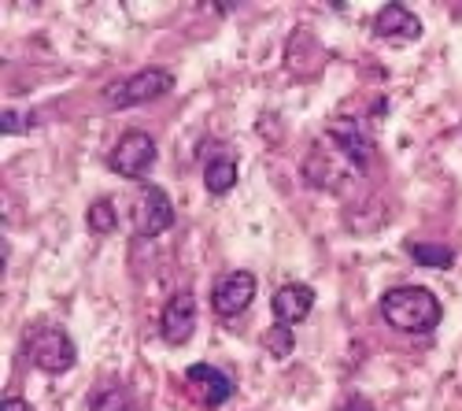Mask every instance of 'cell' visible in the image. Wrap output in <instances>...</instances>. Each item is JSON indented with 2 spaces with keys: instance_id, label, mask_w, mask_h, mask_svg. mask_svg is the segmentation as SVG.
Returning <instances> with one entry per match:
<instances>
[{
  "instance_id": "cell-2",
  "label": "cell",
  "mask_w": 462,
  "mask_h": 411,
  "mask_svg": "<svg viewBox=\"0 0 462 411\" xmlns=\"http://www.w3.org/2000/svg\"><path fill=\"white\" fill-rule=\"evenodd\" d=\"M23 352L45 375H63V370L79 363V349L60 326H30L23 333Z\"/></svg>"
},
{
  "instance_id": "cell-6",
  "label": "cell",
  "mask_w": 462,
  "mask_h": 411,
  "mask_svg": "<svg viewBox=\"0 0 462 411\" xmlns=\"http://www.w3.org/2000/svg\"><path fill=\"white\" fill-rule=\"evenodd\" d=\"M134 222H137L141 238H160V234H167L174 227V204H171L163 185H141Z\"/></svg>"
},
{
  "instance_id": "cell-7",
  "label": "cell",
  "mask_w": 462,
  "mask_h": 411,
  "mask_svg": "<svg viewBox=\"0 0 462 411\" xmlns=\"http://www.w3.org/2000/svg\"><path fill=\"white\" fill-rule=\"evenodd\" d=\"M192 330H197V296L189 289H181L160 312V338L167 345H185L192 338Z\"/></svg>"
},
{
  "instance_id": "cell-9",
  "label": "cell",
  "mask_w": 462,
  "mask_h": 411,
  "mask_svg": "<svg viewBox=\"0 0 462 411\" xmlns=\"http://www.w3.org/2000/svg\"><path fill=\"white\" fill-rule=\"evenodd\" d=\"M370 26L381 42H393V45H407L421 37V19L407 5H381Z\"/></svg>"
},
{
  "instance_id": "cell-13",
  "label": "cell",
  "mask_w": 462,
  "mask_h": 411,
  "mask_svg": "<svg viewBox=\"0 0 462 411\" xmlns=\"http://www.w3.org/2000/svg\"><path fill=\"white\" fill-rule=\"evenodd\" d=\"M89 411H148V407H144V400H141L134 389H126V386H111V389H104V393L93 397Z\"/></svg>"
},
{
  "instance_id": "cell-10",
  "label": "cell",
  "mask_w": 462,
  "mask_h": 411,
  "mask_svg": "<svg viewBox=\"0 0 462 411\" xmlns=\"http://www.w3.org/2000/svg\"><path fill=\"white\" fill-rule=\"evenodd\" d=\"M185 386L200 397V404L208 407H222L229 397H234V378L226 375V370L211 367V363H192L185 370Z\"/></svg>"
},
{
  "instance_id": "cell-11",
  "label": "cell",
  "mask_w": 462,
  "mask_h": 411,
  "mask_svg": "<svg viewBox=\"0 0 462 411\" xmlns=\"http://www.w3.org/2000/svg\"><path fill=\"white\" fill-rule=\"evenodd\" d=\"M271 308H274L278 326H289V330H292L296 322H303L307 315H311V308H315V289L303 285V282H285V285L274 293Z\"/></svg>"
},
{
  "instance_id": "cell-19",
  "label": "cell",
  "mask_w": 462,
  "mask_h": 411,
  "mask_svg": "<svg viewBox=\"0 0 462 411\" xmlns=\"http://www.w3.org/2000/svg\"><path fill=\"white\" fill-rule=\"evenodd\" d=\"M0 411H30V404L23 397H8L5 393V400H0Z\"/></svg>"
},
{
  "instance_id": "cell-1",
  "label": "cell",
  "mask_w": 462,
  "mask_h": 411,
  "mask_svg": "<svg viewBox=\"0 0 462 411\" xmlns=\"http://www.w3.org/2000/svg\"><path fill=\"white\" fill-rule=\"evenodd\" d=\"M381 319L400 333H430L440 322V301L426 285H396L381 296Z\"/></svg>"
},
{
  "instance_id": "cell-4",
  "label": "cell",
  "mask_w": 462,
  "mask_h": 411,
  "mask_svg": "<svg viewBox=\"0 0 462 411\" xmlns=\"http://www.w3.org/2000/svg\"><path fill=\"white\" fill-rule=\"evenodd\" d=\"M111 171L123 178H144L148 167L156 163V137L148 130H126L119 141H115L111 156H107Z\"/></svg>"
},
{
  "instance_id": "cell-12",
  "label": "cell",
  "mask_w": 462,
  "mask_h": 411,
  "mask_svg": "<svg viewBox=\"0 0 462 411\" xmlns=\"http://www.w3.org/2000/svg\"><path fill=\"white\" fill-rule=\"evenodd\" d=\"M204 185H208V193H215V197L229 193V190L237 185V160H234V156H215V160H208V167H204Z\"/></svg>"
},
{
  "instance_id": "cell-3",
  "label": "cell",
  "mask_w": 462,
  "mask_h": 411,
  "mask_svg": "<svg viewBox=\"0 0 462 411\" xmlns=\"http://www.w3.org/2000/svg\"><path fill=\"white\" fill-rule=\"evenodd\" d=\"M171 89H174V74L167 67H144V70L126 74V79H119V82H111L104 89V100H107V107L123 111V107H137V104L160 100Z\"/></svg>"
},
{
  "instance_id": "cell-16",
  "label": "cell",
  "mask_w": 462,
  "mask_h": 411,
  "mask_svg": "<svg viewBox=\"0 0 462 411\" xmlns=\"http://www.w3.org/2000/svg\"><path fill=\"white\" fill-rule=\"evenodd\" d=\"M263 349L271 352L274 360H285L292 352V330L289 326H274V330H266L263 333Z\"/></svg>"
},
{
  "instance_id": "cell-8",
  "label": "cell",
  "mask_w": 462,
  "mask_h": 411,
  "mask_svg": "<svg viewBox=\"0 0 462 411\" xmlns=\"http://www.w3.org/2000/svg\"><path fill=\"white\" fill-rule=\"evenodd\" d=\"M252 301H255V275H252V271L226 275V278L215 285V293H211V308H215V315H222V319L241 315Z\"/></svg>"
},
{
  "instance_id": "cell-15",
  "label": "cell",
  "mask_w": 462,
  "mask_h": 411,
  "mask_svg": "<svg viewBox=\"0 0 462 411\" xmlns=\"http://www.w3.org/2000/svg\"><path fill=\"white\" fill-rule=\"evenodd\" d=\"M86 222H89L93 234H115V227H119V215H115V204H111L107 197H100V201L89 204Z\"/></svg>"
},
{
  "instance_id": "cell-14",
  "label": "cell",
  "mask_w": 462,
  "mask_h": 411,
  "mask_svg": "<svg viewBox=\"0 0 462 411\" xmlns=\"http://www.w3.org/2000/svg\"><path fill=\"white\" fill-rule=\"evenodd\" d=\"M407 252H411V259H414V264H421V267H437V271H448V267L455 264V252H451L448 245L411 241V245H407Z\"/></svg>"
},
{
  "instance_id": "cell-18",
  "label": "cell",
  "mask_w": 462,
  "mask_h": 411,
  "mask_svg": "<svg viewBox=\"0 0 462 411\" xmlns=\"http://www.w3.org/2000/svg\"><path fill=\"white\" fill-rule=\"evenodd\" d=\"M340 411H374V404L366 397H348V400L340 404Z\"/></svg>"
},
{
  "instance_id": "cell-5",
  "label": "cell",
  "mask_w": 462,
  "mask_h": 411,
  "mask_svg": "<svg viewBox=\"0 0 462 411\" xmlns=\"http://www.w3.org/2000/svg\"><path fill=\"white\" fill-rule=\"evenodd\" d=\"M322 141H326L352 171H366V167L374 163V145H370V137L363 134V126H359L356 119H337V123H329Z\"/></svg>"
},
{
  "instance_id": "cell-17",
  "label": "cell",
  "mask_w": 462,
  "mask_h": 411,
  "mask_svg": "<svg viewBox=\"0 0 462 411\" xmlns=\"http://www.w3.org/2000/svg\"><path fill=\"white\" fill-rule=\"evenodd\" d=\"M30 130V123L23 119V111H15V107H5V116H0V134H26Z\"/></svg>"
}]
</instances>
